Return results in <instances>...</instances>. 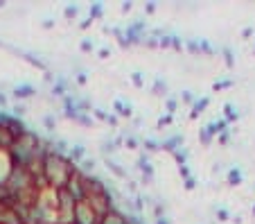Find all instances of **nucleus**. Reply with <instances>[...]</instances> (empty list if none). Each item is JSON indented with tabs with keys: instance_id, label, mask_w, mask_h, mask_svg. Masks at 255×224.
<instances>
[{
	"instance_id": "nucleus-1",
	"label": "nucleus",
	"mask_w": 255,
	"mask_h": 224,
	"mask_svg": "<svg viewBox=\"0 0 255 224\" xmlns=\"http://www.w3.org/2000/svg\"><path fill=\"white\" fill-rule=\"evenodd\" d=\"M75 172H77V168L72 166V161H68L63 154L48 152L43 156V179L50 188H54V190L66 188Z\"/></svg>"
},
{
	"instance_id": "nucleus-2",
	"label": "nucleus",
	"mask_w": 255,
	"mask_h": 224,
	"mask_svg": "<svg viewBox=\"0 0 255 224\" xmlns=\"http://www.w3.org/2000/svg\"><path fill=\"white\" fill-rule=\"evenodd\" d=\"M75 224H100V215L93 211L86 197L75 202Z\"/></svg>"
},
{
	"instance_id": "nucleus-3",
	"label": "nucleus",
	"mask_w": 255,
	"mask_h": 224,
	"mask_svg": "<svg viewBox=\"0 0 255 224\" xmlns=\"http://www.w3.org/2000/svg\"><path fill=\"white\" fill-rule=\"evenodd\" d=\"M100 224H129V218H127L125 213H120L118 209H113V211H109V213L102 215Z\"/></svg>"
},
{
	"instance_id": "nucleus-4",
	"label": "nucleus",
	"mask_w": 255,
	"mask_h": 224,
	"mask_svg": "<svg viewBox=\"0 0 255 224\" xmlns=\"http://www.w3.org/2000/svg\"><path fill=\"white\" fill-rule=\"evenodd\" d=\"M29 91H32V88H27V86H23V88H16V93H14V95H16V98H27V95H32V93H29Z\"/></svg>"
},
{
	"instance_id": "nucleus-5",
	"label": "nucleus",
	"mask_w": 255,
	"mask_h": 224,
	"mask_svg": "<svg viewBox=\"0 0 255 224\" xmlns=\"http://www.w3.org/2000/svg\"><path fill=\"white\" fill-rule=\"evenodd\" d=\"M45 127H48V129H54V120H52V118H45Z\"/></svg>"
}]
</instances>
